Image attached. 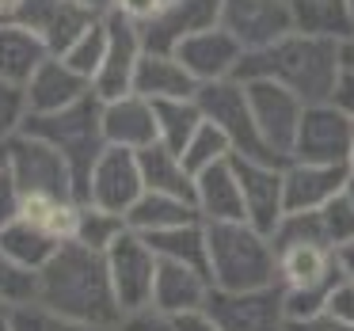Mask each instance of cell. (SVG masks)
I'll list each match as a JSON object with an SVG mask.
<instances>
[{"mask_svg":"<svg viewBox=\"0 0 354 331\" xmlns=\"http://www.w3.org/2000/svg\"><path fill=\"white\" fill-rule=\"evenodd\" d=\"M103 138H107V145L133 149V153L156 145V141H160V130H156V103H149L145 95H138V92L107 100L103 103Z\"/></svg>","mask_w":354,"mask_h":331,"instance_id":"cell-20","label":"cell"},{"mask_svg":"<svg viewBox=\"0 0 354 331\" xmlns=\"http://www.w3.org/2000/svg\"><path fill=\"white\" fill-rule=\"evenodd\" d=\"M111 331H176V316L160 312L156 305L130 308V312L118 316V323H115Z\"/></svg>","mask_w":354,"mask_h":331,"instance_id":"cell-38","label":"cell"},{"mask_svg":"<svg viewBox=\"0 0 354 331\" xmlns=\"http://www.w3.org/2000/svg\"><path fill=\"white\" fill-rule=\"evenodd\" d=\"M293 12V31L313 35V39H335L343 42L354 35V19L346 0H290Z\"/></svg>","mask_w":354,"mask_h":331,"instance_id":"cell-26","label":"cell"},{"mask_svg":"<svg viewBox=\"0 0 354 331\" xmlns=\"http://www.w3.org/2000/svg\"><path fill=\"white\" fill-rule=\"evenodd\" d=\"M324 312L339 316L343 323H351V328H354V278H339L335 290H331V297H328V308H324Z\"/></svg>","mask_w":354,"mask_h":331,"instance_id":"cell-40","label":"cell"},{"mask_svg":"<svg viewBox=\"0 0 354 331\" xmlns=\"http://www.w3.org/2000/svg\"><path fill=\"white\" fill-rule=\"evenodd\" d=\"M209 27H221V0H168L156 19L141 27L145 50L176 54L191 35H202Z\"/></svg>","mask_w":354,"mask_h":331,"instance_id":"cell-15","label":"cell"},{"mask_svg":"<svg viewBox=\"0 0 354 331\" xmlns=\"http://www.w3.org/2000/svg\"><path fill=\"white\" fill-rule=\"evenodd\" d=\"M198 80L187 73V65L176 54H160V50H145L133 77V92L145 95L149 103H164V100H194L198 95Z\"/></svg>","mask_w":354,"mask_h":331,"instance_id":"cell-22","label":"cell"},{"mask_svg":"<svg viewBox=\"0 0 354 331\" xmlns=\"http://www.w3.org/2000/svg\"><path fill=\"white\" fill-rule=\"evenodd\" d=\"M27 122V95L19 84L0 77V145H8Z\"/></svg>","mask_w":354,"mask_h":331,"instance_id":"cell-36","label":"cell"},{"mask_svg":"<svg viewBox=\"0 0 354 331\" xmlns=\"http://www.w3.org/2000/svg\"><path fill=\"white\" fill-rule=\"evenodd\" d=\"M145 194V179H141V160L133 149H118V145H107L103 156L95 160L92 176H88V191H84V202L100 209H111V214L126 217L130 206Z\"/></svg>","mask_w":354,"mask_h":331,"instance_id":"cell-11","label":"cell"},{"mask_svg":"<svg viewBox=\"0 0 354 331\" xmlns=\"http://www.w3.org/2000/svg\"><path fill=\"white\" fill-rule=\"evenodd\" d=\"M351 145H354V118L339 111L335 103H305V115L297 126L290 160L308 164H346L351 168Z\"/></svg>","mask_w":354,"mask_h":331,"instance_id":"cell-8","label":"cell"},{"mask_svg":"<svg viewBox=\"0 0 354 331\" xmlns=\"http://www.w3.org/2000/svg\"><path fill=\"white\" fill-rule=\"evenodd\" d=\"M95 19L103 16H92L80 0H24L16 23H24L27 31L39 35L50 54H65Z\"/></svg>","mask_w":354,"mask_h":331,"instance_id":"cell-16","label":"cell"},{"mask_svg":"<svg viewBox=\"0 0 354 331\" xmlns=\"http://www.w3.org/2000/svg\"><path fill=\"white\" fill-rule=\"evenodd\" d=\"M346 8H351V19H354V0H346Z\"/></svg>","mask_w":354,"mask_h":331,"instance_id":"cell-52","label":"cell"},{"mask_svg":"<svg viewBox=\"0 0 354 331\" xmlns=\"http://www.w3.org/2000/svg\"><path fill=\"white\" fill-rule=\"evenodd\" d=\"M198 107L206 115V122H214L217 130L229 138L232 156H248V160H267V164H282L274 153L267 149L259 126H255L252 103H248V88L244 80H217V84H202L198 88Z\"/></svg>","mask_w":354,"mask_h":331,"instance_id":"cell-5","label":"cell"},{"mask_svg":"<svg viewBox=\"0 0 354 331\" xmlns=\"http://www.w3.org/2000/svg\"><path fill=\"white\" fill-rule=\"evenodd\" d=\"M80 4H84L92 16H111V12H115V0H80Z\"/></svg>","mask_w":354,"mask_h":331,"instance_id":"cell-47","label":"cell"},{"mask_svg":"<svg viewBox=\"0 0 354 331\" xmlns=\"http://www.w3.org/2000/svg\"><path fill=\"white\" fill-rule=\"evenodd\" d=\"M339 65H343V73H354V35L339 42Z\"/></svg>","mask_w":354,"mask_h":331,"instance_id":"cell-46","label":"cell"},{"mask_svg":"<svg viewBox=\"0 0 354 331\" xmlns=\"http://www.w3.org/2000/svg\"><path fill=\"white\" fill-rule=\"evenodd\" d=\"M209 282L206 270L198 267H187V263H171V259H160L156 263V282H153V305L168 316H187V312H202L206 305Z\"/></svg>","mask_w":354,"mask_h":331,"instance_id":"cell-21","label":"cell"},{"mask_svg":"<svg viewBox=\"0 0 354 331\" xmlns=\"http://www.w3.org/2000/svg\"><path fill=\"white\" fill-rule=\"evenodd\" d=\"M46 57H50V50L35 31H27V27L16 23V19L0 23V77L4 80H12V84L24 88Z\"/></svg>","mask_w":354,"mask_h":331,"instance_id":"cell-24","label":"cell"},{"mask_svg":"<svg viewBox=\"0 0 354 331\" xmlns=\"http://www.w3.org/2000/svg\"><path fill=\"white\" fill-rule=\"evenodd\" d=\"M244 88H248V103H252V115H255V126H259L263 141L286 164L293 153V141H297L305 103L290 88L270 84V80H244Z\"/></svg>","mask_w":354,"mask_h":331,"instance_id":"cell-10","label":"cell"},{"mask_svg":"<svg viewBox=\"0 0 354 331\" xmlns=\"http://www.w3.org/2000/svg\"><path fill=\"white\" fill-rule=\"evenodd\" d=\"M145 244L156 252V259H171V263H187L209 274V259H206V221H187L176 229H160V232H145Z\"/></svg>","mask_w":354,"mask_h":331,"instance_id":"cell-28","label":"cell"},{"mask_svg":"<svg viewBox=\"0 0 354 331\" xmlns=\"http://www.w3.org/2000/svg\"><path fill=\"white\" fill-rule=\"evenodd\" d=\"M229 156H232L229 138H225L214 122H202L198 130H194V138L187 141V149L179 153V160H183V168L191 171V176H198V171H206L209 164L229 160Z\"/></svg>","mask_w":354,"mask_h":331,"instance_id":"cell-32","label":"cell"},{"mask_svg":"<svg viewBox=\"0 0 354 331\" xmlns=\"http://www.w3.org/2000/svg\"><path fill=\"white\" fill-rule=\"evenodd\" d=\"M24 95H27V115H54V111H65L73 103H80L84 95H92V80L69 69L57 54H50L35 69V77L24 84Z\"/></svg>","mask_w":354,"mask_h":331,"instance_id":"cell-19","label":"cell"},{"mask_svg":"<svg viewBox=\"0 0 354 331\" xmlns=\"http://www.w3.org/2000/svg\"><path fill=\"white\" fill-rule=\"evenodd\" d=\"M4 164H8V153H4V145H0V168H4Z\"/></svg>","mask_w":354,"mask_h":331,"instance_id":"cell-51","label":"cell"},{"mask_svg":"<svg viewBox=\"0 0 354 331\" xmlns=\"http://www.w3.org/2000/svg\"><path fill=\"white\" fill-rule=\"evenodd\" d=\"M35 305L50 308L57 316L80 320L88 328H103L111 331L122 316L111 285V270H107V255L92 252V247L65 240L54 252V259L39 270V297Z\"/></svg>","mask_w":354,"mask_h":331,"instance_id":"cell-1","label":"cell"},{"mask_svg":"<svg viewBox=\"0 0 354 331\" xmlns=\"http://www.w3.org/2000/svg\"><path fill=\"white\" fill-rule=\"evenodd\" d=\"M176 331H221L206 312H187V316H176Z\"/></svg>","mask_w":354,"mask_h":331,"instance_id":"cell-44","label":"cell"},{"mask_svg":"<svg viewBox=\"0 0 354 331\" xmlns=\"http://www.w3.org/2000/svg\"><path fill=\"white\" fill-rule=\"evenodd\" d=\"M156 252L145 244V236L133 229H126L115 244L107 247V270L111 285H115L118 308H145L153 305V282H156Z\"/></svg>","mask_w":354,"mask_h":331,"instance_id":"cell-9","label":"cell"},{"mask_svg":"<svg viewBox=\"0 0 354 331\" xmlns=\"http://www.w3.org/2000/svg\"><path fill=\"white\" fill-rule=\"evenodd\" d=\"M335 263H339V270H343V278H354V240H346V244L335 247Z\"/></svg>","mask_w":354,"mask_h":331,"instance_id":"cell-45","label":"cell"},{"mask_svg":"<svg viewBox=\"0 0 354 331\" xmlns=\"http://www.w3.org/2000/svg\"><path fill=\"white\" fill-rule=\"evenodd\" d=\"M141 160V179L145 191H160V194H176V198H191L194 202V176L183 168L179 153H171L168 145H149L138 153Z\"/></svg>","mask_w":354,"mask_h":331,"instance_id":"cell-27","label":"cell"},{"mask_svg":"<svg viewBox=\"0 0 354 331\" xmlns=\"http://www.w3.org/2000/svg\"><path fill=\"white\" fill-rule=\"evenodd\" d=\"M12 323H16V331H103V328H88L80 320H69V316H57L42 305L12 308Z\"/></svg>","mask_w":354,"mask_h":331,"instance_id":"cell-35","label":"cell"},{"mask_svg":"<svg viewBox=\"0 0 354 331\" xmlns=\"http://www.w3.org/2000/svg\"><path fill=\"white\" fill-rule=\"evenodd\" d=\"M351 168L346 164H308V160H286L282 164V198L286 214H313L328 206L335 194H343Z\"/></svg>","mask_w":354,"mask_h":331,"instance_id":"cell-17","label":"cell"},{"mask_svg":"<svg viewBox=\"0 0 354 331\" xmlns=\"http://www.w3.org/2000/svg\"><path fill=\"white\" fill-rule=\"evenodd\" d=\"M320 225H324V236H328L331 247L354 240V202L346 198V191L335 194L328 206H320Z\"/></svg>","mask_w":354,"mask_h":331,"instance_id":"cell-37","label":"cell"},{"mask_svg":"<svg viewBox=\"0 0 354 331\" xmlns=\"http://www.w3.org/2000/svg\"><path fill=\"white\" fill-rule=\"evenodd\" d=\"M343 77L335 39L286 35L263 50H248L236 69V80H270L297 95L301 103H328Z\"/></svg>","mask_w":354,"mask_h":331,"instance_id":"cell-2","label":"cell"},{"mask_svg":"<svg viewBox=\"0 0 354 331\" xmlns=\"http://www.w3.org/2000/svg\"><path fill=\"white\" fill-rule=\"evenodd\" d=\"M126 229H130V225H126V217L111 214V209H100V206H92V202H80L77 232H73V240H77V244H84V247H92V252L107 255V247L115 244Z\"/></svg>","mask_w":354,"mask_h":331,"instance_id":"cell-31","label":"cell"},{"mask_svg":"<svg viewBox=\"0 0 354 331\" xmlns=\"http://www.w3.org/2000/svg\"><path fill=\"white\" fill-rule=\"evenodd\" d=\"M35 297H39V274L19 267V263L0 247V305L19 308V305H35Z\"/></svg>","mask_w":354,"mask_h":331,"instance_id":"cell-34","label":"cell"},{"mask_svg":"<svg viewBox=\"0 0 354 331\" xmlns=\"http://www.w3.org/2000/svg\"><path fill=\"white\" fill-rule=\"evenodd\" d=\"M194 209L202 221H244V198H240L232 156L194 176Z\"/></svg>","mask_w":354,"mask_h":331,"instance_id":"cell-23","label":"cell"},{"mask_svg":"<svg viewBox=\"0 0 354 331\" xmlns=\"http://www.w3.org/2000/svg\"><path fill=\"white\" fill-rule=\"evenodd\" d=\"M103 54H107V16L95 19V23L88 27V31L80 35V39L73 42L65 54H57V57H62L69 69H77L80 77L95 80V73H100V65H103Z\"/></svg>","mask_w":354,"mask_h":331,"instance_id":"cell-33","label":"cell"},{"mask_svg":"<svg viewBox=\"0 0 354 331\" xmlns=\"http://www.w3.org/2000/svg\"><path fill=\"white\" fill-rule=\"evenodd\" d=\"M27 133L42 138L46 145H54L57 153L65 156L73 171V183H77V198L84 202L88 191V176H92L95 160L107 149V138H103V100L100 95H84L80 103L65 111H54V115H27L24 122Z\"/></svg>","mask_w":354,"mask_h":331,"instance_id":"cell-4","label":"cell"},{"mask_svg":"<svg viewBox=\"0 0 354 331\" xmlns=\"http://www.w3.org/2000/svg\"><path fill=\"white\" fill-rule=\"evenodd\" d=\"M206 122L198 100H164L156 103V130H160V145H168L171 153H183L187 141L194 138V130Z\"/></svg>","mask_w":354,"mask_h":331,"instance_id":"cell-30","label":"cell"},{"mask_svg":"<svg viewBox=\"0 0 354 331\" xmlns=\"http://www.w3.org/2000/svg\"><path fill=\"white\" fill-rule=\"evenodd\" d=\"M176 57L187 65L198 84H217V80H232L244 62V46L232 39L225 27H209L202 35H191L183 46L176 50Z\"/></svg>","mask_w":354,"mask_h":331,"instance_id":"cell-18","label":"cell"},{"mask_svg":"<svg viewBox=\"0 0 354 331\" xmlns=\"http://www.w3.org/2000/svg\"><path fill=\"white\" fill-rule=\"evenodd\" d=\"M221 27L244 46V54L263 50L293 35L290 0H221Z\"/></svg>","mask_w":354,"mask_h":331,"instance_id":"cell-13","label":"cell"},{"mask_svg":"<svg viewBox=\"0 0 354 331\" xmlns=\"http://www.w3.org/2000/svg\"><path fill=\"white\" fill-rule=\"evenodd\" d=\"M19 8H24V0H0V23L16 19V16H19Z\"/></svg>","mask_w":354,"mask_h":331,"instance_id":"cell-48","label":"cell"},{"mask_svg":"<svg viewBox=\"0 0 354 331\" xmlns=\"http://www.w3.org/2000/svg\"><path fill=\"white\" fill-rule=\"evenodd\" d=\"M343 191H346V198L354 202V171H351V179H346V187H343Z\"/></svg>","mask_w":354,"mask_h":331,"instance_id":"cell-50","label":"cell"},{"mask_svg":"<svg viewBox=\"0 0 354 331\" xmlns=\"http://www.w3.org/2000/svg\"><path fill=\"white\" fill-rule=\"evenodd\" d=\"M0 331H16V323H12V308L0 305Z\"/></svg>","mask_w":354,"mask_h":331,"instance_id":"cell-49","label":"cell"},{"mask_svg":"<svg viewBox=\"0 0 354 331\" xmlns=\"http://www.w3.org/2000/svg\"><path fill=\"white\" fill-rule=\"evenodd\" d=\"M19 202H24V194H19L16 179H12V171H8V164H4V168H0V232L19 217Z\"/></svg>","mask_w":354,"mask_h":331,"instance_id":"cell-39","label":"cell"},{"mask_svg":"<svg viewBox=\"0 0 354 331\" xmlns=\"http://www.w3.org/2000/svg\"><path fill=\"white\" fill-rule=\"evenodd\" d=\"M8 153V171L16 179L19 194H50V198H77V183L73 171L65 164V156L54 145H46L42 138L19 130L16 138L4 145ZM80 202V198H77Z\"/></svg>","mask_w":354,"mask_h":331,"instance_id":"cell-6","label":"cell"},{"mask_svg":"<svg viewBox=\"0 0 354 331\" xmlns=\"http://www.w3.org/2000/svg\"><path fill=\"white\" fill-rule=\"evenodd\" d=\"M286 331H354V328L331 312H316V316H305V320H290Z\"/></svg>","mask_w":354,"mask_h":331,"instance_id":"cell-42","label":"cell"},{"mask_svg":"<svg viewBox=\"0 0 354 331\" xmlns=\"http://www.w3.org/2000/svg\"><path fill=\"white\" fill-rule=\"evenodd\" d=\"M206 259L214 290H263L278 282V252L248 221H206Z\"/></svg>","mask_w":354,"mask_h":331,"instance_id":"cell-3","label":"cell"},{"mask_svg":"<svg viewBox=\"0 0 354 331\" xmlns=\"http://www.w3.org/2000/svg\"><path fill=\"white\" fill-rule=\"evenodd\" d=\"M65 240L50 236L46 229H39L35 221H27V217H16V221L8 225V229L0 232V247L12 255V259L19 263V267L35 270L39 274L42 267H46L50 259H54V252L62 247Z\"/></svg>","mask_w":354,"mask_h":331,"instance_id":"cell-29","label":"cell"},{"mask_svg":"<svg viewBox=\"0 0 354 331\" xmlns=\"http://www.w3.org/2000/svg\"><path fill=\"white\" fill-rule=\"evenodd\" d=\"M351 171H354V145H351Z\"/></svg>","mask_w":354,"mask_h":331,"instance_id":"cell-53","label":"cell"},{"mask_svg":"<svg viewBox=\"0 0 354 331\" xmlns=\"http://www.w3.org/2000/svg\"><path fill=\"white\" fill-rule=\"evenodd\" d=\"M202 312L221 331H286L290 328L282 282L263 285V290H240V293L209 290Z\"/></svg>","mask_w":354,"mask_h":331,"instance_id":"cell-7","label":"cell"},{"mask_svg":"<svg viewBox=\"0 0 354 331\" xmlns=\"http://www.w3.org/2000/svg\"><path fill=\"white\" fill-rule=\"evenodd\" d=\"M331 103H335L339 111H346V115L354 118V73H343L335 84V95H331Z\"/></svg>","mask_w":354,"mask_h":331,"instance_id":"cell-43","label":"cell"},{"mask_svg":"<svg viewBox=\"0 0 354 331\" xmlns=\"http://www.w3.org/2000/svg\"><path fill=\"white\" fill-rule=\"evenodd\" d=\"M145 57V39H141V27L126 16H107V54L103 65L92 80V92L103 103L118 100V95L133 92V77H138V65Z\"/></svg>","mask_w":354,"mask_h":331,"instance_id":"cell-12","label":"cell"},{"mask_svg":"<svg viewBox=\"0 0 354 331\" xmlns=\"http://www.w3.org/2000/svg\"><path fill=\"white\" fill-rule=\"evenodd\" d=\"M187 221H202L191 198H176V194H160V191H145L126 214V225L133 232H160V229H176Z\"/></svg>","mask_w":354,"mask_h":331,"instance_id":"cell-25","label":"cell"},{"mask_svg":"<svg viewBox=\"0 0 354 331\" xmlns=\"http://www.w3.org/2000/svg\"><path fill=\"white\" fill-rule=\"evenodd\" d=\"M240 183V198H244V221L255 225L259 232H274V225L286 217V198H282V164L267 160H248V156H232Z\"/></svg>","mask_w":354,"mask_h":331,"instance_id":"cell-14","label":"cell"},{"mask_svg":"<svg viewBox=\"0 0 354 331\" xmlns=\"http://www.w3.org/2000/svg\"><path fill=\"white\" fill-rule=\"evenodd\" d=\"M164 4L168 0H115V16H126L138 27H145L149 19H156L164 12Z\"/></svg>","mask_w":354,"mask_h":331,"instance_id":"cell-41","label":"cell"}]
</instances>
